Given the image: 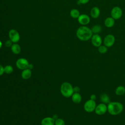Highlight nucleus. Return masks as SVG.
<instances>
[{"label": "nucleus", "instance_id": "1", "mask_svg": "<svg viewBox=\"0 0 125 125\" xmlns=\"http://www.w3.org/2000/svg\"><path fill=\"white\" fill-rule=\"evenodd\" d=\"M91 29L89 27L83 25L79 27L76 31V36L81 41H87L91 39L93 35Z\"/></svg>", "mask_w": 125, "mask_h": 125}, {"label": "nucleus", "instance_id": "2", "mask_svg": "<svg viewBox=\"0 0 125 125\" xmlns=\"http://www.w3.org/2000/svg\"><path fill=\"white\" fill-rule=\"evenodd\" d=\"M107 112L111 115L120 114L124 109L123 104L119 102H110L107 104Z\"/></svg>", "mask_w": 125, "mask_h": 125}, {"label": "nucleus", "instance_id": "3", "mask_svg": "<svg viewBox=\"0 0 125 125\" xmlns=\"http://www.w3.org/2000/svg\"><path fill=\"white\" fill-rule=\"evenodd\" d=\"M61 92L65 97H70L74 93L73 87L68 82L63 83L61 86Z\"/></svg>", "mask_w": 125, "mask_h": 125}, {"label": "nucleus", "instance_id": "4", "mask_svg": "<svg viewBox=\"0 0 125 125\" xmlns=\"http://www.w3.org/2000/svg\"><path fill=\"white\" fill-rule=\"evenodd\" d=\"M96 105L95 101L89 99L85 102L83 105V108L86 112L91 113L95 110Z\"/></svg>", "mask_w": 125, "mask_h": 125}, {"label": "nucleus", "instance_id": "5", "mask_svg": "<svg viewBox=\"0 0 125 125\" xmlns=\"http://www.w3.org/2000/svg\"><path fill=\"white\" fill-rule=\"evenodd\" d=\"M16 66L21 70H24L29 67L28 61L25 58H20L16 62Z\"/></svg>", "mask_w": 125, "mask_h": 125}, {"label": "nucleus", "instance_id": "6", "mask_svg": "<svg viewBox=\"0 0 125 125\" xmlns=\"http://www.w3.org/2000/svg\"><path fill=\"white\" fill-rule=\"evenodd\" d=\"M94 111L96 114L102 115L107 111V106L105 104L100 103L96 105Z\"/></svg>", "mask_w": 125, "mask_h": 125}, {"label": "nucleus", "instance_id": "7", "mask_svg": "<svg viewBox=\"0 0 125 125\" xmlns=\"http://www.w3.org/2000/svg\"><path fill=\"white\" fill-rule=\"evenodd\" d=\"M115 37L112 34H108L105 36L104 39V44L107 47H110L115 43Z\"/></svg>", "mask_w": 125, "mask_h": 125}, {"label": "nucleus", "instance_id": "8", "mask_svg": "<svg viewBox=\"0 0 125 125\" xmlns=\"http://www.w3.org/2000/svg\"><path fill=\"white\" fill-rule=\"evenodd\" d=\"M122 10L118 6L114 7L111 11V16L114 20L119 19L122 16Z\"/></svg>", "mask_w": 125, "mask_h": 125}, {"label": "nucleus", "instance_id": "9", "mask_svg": "<svg viewBox=\"0 0 125 125\" xmlns=\"http://www.w3.org/2000/svg\"><path fill=\"white\" fill-rule=\"evenodd\" d=\"M9 38L10 40L14 43H17L20 39V36L19 32L15 29H11L9 31Z\"/></svg>", "mask_w": 125, "mask_h": 125}, {"label": "nucleus", "instance_id": "10", "mask_svg": "<svg viewBox=\"0 0 125 125\" xmlns=\"http://www.w3.org/2000/svg\"><path fill=\"white\" fill-rule=\"evenodd\" d=\"M91 42L93 46L98 47L102 45V39L101 37L98 34H93L91 38Z\"/></svg>", "mask_w": 125, "mask_h": 125}, {"label": "nucleus", "instance_id": "11", "mask_svg": "<svg viewBox=\"0 0 125 125\" xmlns=\"http://www.w3.org/2000/svg\"><path fill=\"white\" fill-rule=\"evenodd\" d=\"M78 21L79 23L83 25H86L88 24L90 21V19L89 17L86 14H81L78 18Z\"/></svg>", "mask_w": 125, "mask_h": 125}, {"label": "nucleus", "instance_id": "12", "mask_svg": "<svg viewBox=\"0 0 125 125\" xmlns=\"http://www.w3.org/2000/svg\"><path fill=\"white\" fill-rule=\"evenodd\" d=\"M42 125H54L55 120L53 118L47 117L44 118L41 121Z\"/></svg>", "mask_w": 125, "mask_h": 125}, {"label": "nucleus", "instance_id": "13", "mask_svg": "<svg viewBox=\"0 0 125 125\" xmlns=\"http://www.w3.org/2000/svg\"><path fill=\"white\" fill-rule=\"evenodd\" d=\"M100 15V10L96 6L93 7L91 9L90 15L92 18L96 19L99 17Z\"/></svg>", "mask_w": 125, "mask_h": 125}, {"label": "nucleus", "instance_id": "14", "mask_svg": "<svg viewBox=\"0 0 125 125\" xmlns=\"http://www.w3.org/2000/svg\"><path fill=\"white\" fill-rule=\"evenodd\" d=\"M32 75V72L30 68H28L25 69L23 70L22 72H21V77L22 79L24 80H27L29 79Z\"/></svg>", "mask_w": 125, "mask_h": 125}, {"label": "nucleus", "instance_id": "15", "mask_svg": "<svg viewBox=\"0 0 125 125\" xmlns=\"http://www.w3.org/2000/svg\"><path fill=\"white\" fill-rule=\"evenodd\" d=\"M72 101L75 104L80 103L82 99L81 95L79 93L74 92L71 96Z\"/></svg>", "mask_w": 125, "mask_h": 125}, {"label": "nucleus", "instance_id": "16", "mask_svg": "<svg viewBox=\"0 0 125 125\" xmlns=\"http://www.w3.org/2000/svg\"><path fill=\"white\" fill-rule=\"evenodd\" d=\"M104 23L105 26L106 27H108V28L112 27L114 25L115 20L111 17H108V18H106L105 20H104Z\"/></svg>", "mask_w": 125, "mask_h": 125}, {"label": "nucleus", "instance_id": "17", "mask_svg": "<svg viewBox=\"0 0 125 125\" xmlns=\"http://www.w3.org/2000/svg\"><path fill=\"white\" fill-rule=\"evenodd\" d=\"M100 99L101 102L102 103H104L105 104H108L109 102H110L109 97L107 94L105 93H103L101 94Z\"/></svg>", "mask_w": 125, "mask_h": 125}, {"label": "nucleus", "instance_id": "18", "mask_svg": "<svg viewBox=\"0 0 125 125\" xmlns=\"http://www.w3.org/2000/svg\"><path fill=\"white\" fill-rule=\"evenodd\" d=\"M11 49L12 52L15 54H18L21 52V48L19 44L15 43L12 45L11 46Z\"/></svg>", "mask_w": 125, "mask_h": 125}, {"label": "nucleus", "instance_id": "19", "mask_svg": "<svg viewBox=\"0 0 125 125\" xmlns=\"http://www.w3.org/2000/svg\"><path fill=\"white\" fill-rule=\"evenodd\" d=\"M115 93L117 96H122L125 93V87L123 85H120L116 87Z\"/></svg>", "mask_w": 125, "mask_h": 125}, {"label": "nucleus", "instance_id": "20", "mask_svg": "<svg viewBox=\"0 0 125 125\" xmlns=\"http://www.w3.org/2000/svg\"><path fill=\"white\" fill-rule=\"evenodd\" d=\"M91 31L94 34H98L102 31V27L100 25H95L91 28Z\"/></svg>", "mask_w": 125, "mask_h": 125}, {"label": "nucleus", "instance_id": "21", "mask_svg": "<svg viewBox=\"0 0 125 125\" xmlns=\"http://www.w3.org/2000/svg\"><path fill=\"white\" fill-rule=\"evenodd\" d=\"M70 15L71 17L73 18H78L79 17V16L80 15L79 11L76 9H72L70 11Z\"/></svg>", "mask_w": 125, "mask_h": 125}, {"label": "nucleus", "instance_id": "22", "mask_svg": "<svg viewBox=\"0 0 125 125\" xmlns=\"http://www.w3.org/2000/svg\"><path fill=\"white\" fill-rule=\"evenodd\" d=\"M98 51L101 54H104L107 51V47L104 45H101L98 47Z\"/></svg>", "mask_w": 125, "mask_h": 125}, {"label": "nucleus", "instance_id": "23", "mask_svg": "<svg viewBox=\"0 0 125 125\" xmlns=\"http://www.w3.org/2000/svg\"><path fill=\"white\" fill-rule=\"evenodd\" d=\"M4 73L8 74H10L13 72V68L10 65H7L4 67Z\"/></svg>", "mask_w": 125, "mask_h": 125}, {"label": "nucleus", "instance_id": "24", "mask_svg": "<svg viewBox=\"0 0 125 125\" xmlns=\"http://www.w3.org/2000/svg\"><path fill=\"white\" fill-rule=\"evenodd\" d=\"M55 125H65V122L62 119L58 118L55 120Z\"/></svg>", "mask_w": 125, "mask_h": 125}, {"label": "nucleus", "instance_id": "25", "mask_svg": "<svg viewBox=\"0 0 125 125\" xmlns=\"http://www.w3.org/2000/svg\"><path fill=\"white\" fill-rule=\"evenodd\" d=\"M12 43H13V42H12L10 40H7V41L5 42V46H6V47H10V46H12V45L13 44Z\"/></svg>", "mask_w": 125, "mask_h": 125}, {"label": "nucleus", "instance_id": "26", "mask_svg": "<svg viewBox=\"0 0 125 125\" xmlns=\"http://www.w3.org/2000/svg\"><path fill=\"white\" fill-rule=\"evenodd\" d=\"M80 91V88L79 86H75L74 87H73V91L74 93V92H76V93H79Z\"/></svg>", "mask_w": 125, "mask_h": 125}, {"label": "nucleus", "instance_id": "27", "mask_svg": "<svg viewBox=\"0 0 125 125\" xmlns=\"http://www.w3.org/2000/svg\"><path fill=\"white\" fill-rule=\"evenodd\" d=\"M4 73V67L1 65L0 64V76L2 75Z\"/></svg>", "mask_w": 125, "mask_h": 125}, {"label": "nucleus", "instance_id": "28", "mask_svg": "<svg viewBox=\"0 0 125 125\" xmlns=\"http://www.w3.org/2000/svg\"><path fill=\"white\" fill-rule=\"evenodd\" d=\"M78 0L80 1L81 4H86L87 2H88L90 0Z\"/></svg>", "mask_w": 125, "mask_h": 125}, {"label": "nucleus", "instance_id": "29", "mask_svg": "<svg viewBox=\"0 0 125 125\" xmlns=\"http://www.w3.org/2000/svg\"><path fill=\"white\" fill-rule=\"evenodd\" d=\"M96 98H97V97H96V95L93 94L91 95V96L90 97V99H91L92 100H93V101H95L96 99Z\"/></svg>", "mask_w": 125, "mask_h": 125}, {"label": "nucleus", "instance_id": "30", "mask_svg": "<svg viewBox=\"0 0 125 125\" xmlns=\"http://www.w3.org/2000/svg\"><path fill=\"white\" fill-rule=\"evenodd\" d=\"M2 43L0 41V48L2 47Z\"/></svg>", "mask_w": 125, "mask_h": 125}, {"label": "nucleus", "instance_id": "31", "mask_svg": "<svg viewBox=\"0 0 125 125\" xmlns=\"http://www.w3.org/2000/svg\"></svg>", "mask_w": 125, "mask_h": 125}]
</instances>
